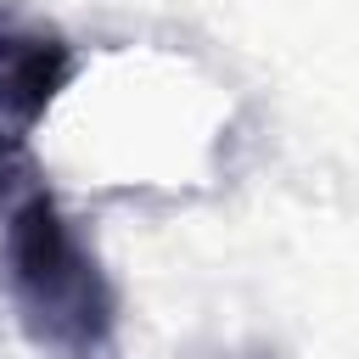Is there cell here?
Masks as SVG:
<instances>
[{"mask_svg": "<svg viewBox=\"0 0 359 359\" xmlns=\"http://www.w3.org/2000/svg\"><path fill=\"white\" fill-rule=\"evenodd\" d=\"M6 224V286L22 331L39 348L95 353L118 325V292L67 213L45 196L22 202Z\"/></svg>", "mask_w": 359, "mask_h": 359, "instance_id": "cell-1", "label": "cell"}, {"mask_svg": "<svg viewBox=\"0 0 359 359\" xmlns=\"http://www.w3.org/2000/svg\"><path fill=\"white\" fill-rule=\"evenodd\" d=\"M73 73H79L73 39L50 17L0 0V123L28 135L73 84Z\"/></svg>", "mask_w": 359, "mask_h": 359, "instance_id": "cell-2", "label": "cell"}, {"mask_svg": "<svg viewBox=\"0 0 359 359\" xmlns=\"http://www.w3.org/2000/svg\"><path fill=\"white\" fill-rule=\"evenodd\" d=\"M45 196V174L17 129H0V219H11L22 202Z\"/></svg>", "mask_w": 359, "mask_h": 359, "instance_id": "cell-3", "label": "cell"}]
</instances>
